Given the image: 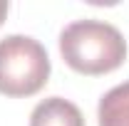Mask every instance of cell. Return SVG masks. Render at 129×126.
I'll use <instances>...</instances> for the list:
<instances>
[{"instance_id": "6da1fadb", "label": "cell", "mask_w": 129, "mask_h": 126, "mask_svg": "<svg viewBox=\"0 0 129 126\" xmlns=\"http://www.w3.org/2000/svg\"><path fill=\"white\" fill-rule=\"evenodd\" d=\"M60 54L70 69L97 77L114 72L127 59V40L104 20H75L60 32Z\"/></svg>"}, {"instance_id": "7a4b0ae2", "label": "cell", "mask_w": 129, "mask_h": 126, "mask_svg": "<svg viewBox=\"0 0 129 126\" xmlns=\"http://www.w3.org/2000/svg\"><path fill=\"white\" fill-rule=\"evenodd\" d=\"M50 79V57L30 35H8L0 40V94L32 96Z\"/></svg>"}, {"instance_id": "3957f363", "label": "cell", "mask_w": 129, "mask_h": 126, "mask_svg": "<svg viewBox=\"0 0 129 126\" xmlns=\"http://www.w3.org/2000/svg\"><path fill=\"white\" fill-rule=\"evenodd\" d=\"M30 126H84V116L70 99L47 96L32 109Z\"/></svg>"}, {"instance_id": "277c9868", "label": "cell", "mask_w": 129, "mask_h": 126, "mask_svg": "<svg viewBox=\"0 0 129 126\" xmlns=\"http://www.w3.org/2000/svg\"><path fill=\"white\" fill-rule=\"evenodd\" d=\"M99 126H129V82L112 87L97 106Z\"/></svg>"}, {"instance_id": "5b68a950", "label": "cell", "mask_w": 129, "mask_h": 126, "mask_svg": "<svg viewBox=\"0 0 129 126\" xmlns=\"http://www.w3.org/2000/svg\"><path fill=\"white\" fill-rule=\"evenodd\" d=\"M8 10H10V5H8V0H0V25L5 22V17H8Z\"/></svg>"}]
</instances>
